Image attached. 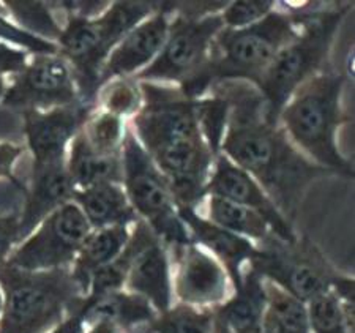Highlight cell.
Wrapping results in <instances>:
<instances>
[{
  "label": "cell",
  "mask_w": 355,
  "mask_h": 333,
  "mask_svg": "<svg viewBox=\"0 0 355 333\" xmlns=\"http://www.w3.org/2000/svg\"><path fill=\"white\" fill-rule=\"evenodd\" d=\"M205 194L227 199L257 212L270 226L275 237L284 244H295L299 240L292 223L279 212L266 189L257 183L254 177L232 163L226 155L218 153L215 157Z\"/></svg>",
  "instance_id": "obj_15"
},
{
  "label": "cell",
  "mask_w": 355,
  "mask_h": 333,
  "mask_svg": "<svg viewBox=\"0 0 355 333\" xmlns=\"http://www.w3.org/2000/svg\"><path fill=\"white\" fill-rule=\"evenodd\" d=\"M346 78L322 70L300 85L278 114V125L303 157L330 174L354 177V166L341 153L338 131L347 117L343 109Z\"/></svg>",
  "instance_id": "obj_3"
},
{
  "label": "cell",
  "mask_w": 355,
  "mask_h": 333,
  "mask_svg": "<svg viewBox=\"0 0 355 333\" xmlns=\"http://www.w3.org/2000/svg\"><path fill=\"white\" fill-rule=\"evenodd\" d=\"M264 308V280L246 266L242 283L220 308L215 309V316L231 333H261Z\"/></svg>",
  "instance_id": "obj_20"
},
{
  "label": "cell",
  "mask_w": 355,
  "mask_h": 333,
  "mask_svg": "<svg viewBox=\"0 0 355 333\" xmlns=\"http://www.w3.org/2000/svg\"><path fill=\"white\" fill-rule=\"evenodd\" d=\"M0 284L5 292L0 333H49L85 300L70 268L22 272L3 266Z\"/></svg>",
  "instance_id": "obj_6"
},
{
  "label": "cell",
  "mask_w": 355,
  "mask_h": 333,
  "mask_svg": "<svg viewBox=\"0 0 355 333\" xmlns=\"http://www.w3.org/2000/svg\"><path fill=\"white\" fill-rule=\"evenodd\" d=\"M130 333H152V332L148 330V325H147V327H142V329H137V330L130 332Z\"/></svg>",
  "instance_id": "obj_41"
},
{
  "label": "cell",
  "mask_w": 355,
  "mask_h": 333,
  "mask_svg": "<svg viewBox=\"0 0 355 333\" xmlns=\"http://www.w3.org/2000/svg\"><path fill=\"white\" fill-rule=\"evenodd\" d=\"M7 85H8V79L0 78V103H2V99H3V95H5V90H7Z\"/></svg>",
  "instance_id": "obj_39"
},
{
  "label": "cell",
  "mask_w": 355,
  "mask_h": 333,
  "mask_svg": "<svg viewBox=\"0 0 355 333\" xmlns=\"http://www.w3.org/2000/svg\"><path fill=\"white\" fill-rule=\"evenodd\" d=\"M83 333H125L122 327L107 319H94L84 323Z\"/></svg>",
  "instance_id": "obj_37"
},
{
  "label": "cell",
  "mask_w": 355,
  "mask_h": 333,
  "mask_svg": "<svg viewBox=\"0 0 355 333\" xmlns=\"http://www.w3.org/2000/svg\"><path fill=\"white\" fill-rule=\"evenodd\" d=\"M131 232L136 239V251L123 289L142 297L157 314H162L175 303L169 248L144 221H136Z\"/></svg>",
  "instance_id": "obj_13"
},
{
  "label": "cell",
  "mask_w": 355,
  "mask_h": 333,
  "mask_svg": "<svg viewBox=\"0 0 355 333\" xmlns=\"http://www.w3.org/2000/svg\"><path fill=\"white\" fill-rule=\"evenodd\" d=\"M310 333H354V305L341 302L334 291L306 302Z\"/></svg>",
  "instance_id": "obj_27"
},
{
  "label": "cell",
  "mask_w": 355,
  "mask_h": 333,
  "mask_svg": "<svg viewBox=\"0 0 355 333\" xmlns=\"http://www.w3.org/2000/svg\"><path fill=\"white\" fill-rule=\"evenodd\" d=\"M210 92L221 95L229 106L220 153L254 177L291 221L311 183L330 172L291 144L278 122L267 117L264 99L253 84L221 83Z\"/></svg>",
  "instance_id": "obj_1"
},
{
  "label": "cell",
  "mask_w": 355,
  "mask_h": 333,
  "mask_svg": "<svg viewBox=\"0 0 355 333\" xmlns=\"http://www.w3.org/2000/svg\"><path fill=\"white\" fill-rule=\"evenodd\" d=\"M223 28L220 11L205 16L171 13L169 33L162 51L135 79L174 87L191 81L207 65L211 46Z\"/></svg>",
  "instance_id": "obj_8"
},
{
  "label": "cell",
  "mask_w": 355,
  "mask_h": 333,
  "mask_svg": "<svg viewBox=\"0 0 355 333\" xmlns=\"http://www.w3.org/2000/svg\"><path fill=\"white\" fill-rule=\"evenodd\" d=\"M144 96L141 83L135 78H117L101 85L96 94V108L123 120L133 119L141 111Z\"/></svg>",
  "instance_id": "obj_28"
},
{
  "label": "cell",
  "mask_w": 355,
  "mask_h": 333,
  "mask_svg": "<svg viewBox=\"0 0 355 333\" xmlns=\"http://www.w3.org/2000/svg\"><path fill=\"white\" fill-rule=\"evenodd\" d=\"M202 205L204 214L200 215H204L209 221L227 232L250 240L257 246L264 245L268 239L273 237L272 229L264 218L245 205L216 196H207Z\"/></svg>",
  "instance_id": "obj_24"
},
{
  "label": "cell",
  "mask_w": 355,
  "mask_h": 333,
  "mask_svg": "<svg viewBox=\"0 0 355 333\" xmlns=\"http://www.w3.org/2000/svg\"><path fill=\"white\" fill-rule=\"evenodd\" d=\"M351 8V3L306 8L299 35L279 51L257 84L272 122H278L279 111L300 85L327 68L335 37Z\"/></svg>",
  "instance_id": "obj_4"
},
{
  "label": "cell",
  "mask_w": 355,
  "mask_h": 333,
  "mask_svg": "<svg viewBox=\"0 0 355 333\" xmlns=\"http://www.w3.org/2000/svg\"><path fill=\"white\" fill-rule=\"evenodd\" d=\"M83 332H84V314L81 308L78 309L76 313L68 316L64 323H60L49 333H83Z\"/></svg>",
  "instance_id": "obj_36"
},
{
  "label": "cell",
  "mask_w": 355,
  "mask_h": 333,
  "mask_svg": "<svg viewBox=\"0 0 355 333\" xmlns=\"http://www.w3.org/2000/svg\"><path fill=\"white\" fill-rule=\"evenodd\" d=\"M65 164L74 189L106 182L122 183V157L96 152L85 139L83 130L68 147Z\"/></svg>",
  "instance_id": "obj_21"
},
{
  "label": "cell",
  "mask_w": 355,
  "mask_h": 333,
  "mask_svg": "<svg viewBox=\"0 0 355 333\" xmlns=\"http://www.w3.org/2000/svg\"><path fill=\"white\" fill-rule=\"evenodd\" d=\"M3 8L0 7V42L8 43L15 48L26 51L31 56H42V54H59L57 44L44 42L37 37L31 35L19 28L11 21L7 15L2 13Z\"/></svg>",
  "instance_id": "obj_32"
},
{
  "label": "cell",
  "mask_w": 355,
  "mask_h": 333,
  "mask_svg": "<svg viewBox=\"0 0 355 333\" xmlns=\"http://www.w3.org/2000/svg\"><path fill=\"white\" fill-rule=\"evenodd\" d=\"M5 15L22 31L40 40L57 43L64 22L51 2H32V0H2Z\"/></svg>",
  "instance_id": "obj_26"
},
{
  "label": "cell",
  "mask_w": 355,
  "mask_h": 333,
  "mask_svg": "<svg viewBox=\"0 0 355 333\" xmlns=\"http://www.w3.org/2000/svg\"><path fill=\"white\" fill-rule=\"evenodd\" d=\"M179 215L193 242L207 250L223 264L231 277L234 289H237L242 283L246 266L256 256L257 245L214 225L196 209L179 207Z\"/></svg>",
  "instance_id": "obj_18"
},
{
  "label": "cell",
  "mask_w": 355,
  "mask_h": 333,
  "mask_svg": "<svg viewBox=\"0 0 355 333\" xmlns=\"http://www.w3.org/2000/svg\"><path fill=\"white\" fill-rule=\"evenodd\" d=\"M96 106L76 103L48 111L21 112L26 147L32 155V166L60 163L67 160L71 141L84 128Z\"/></svg>",
  "instance_id": "obj_14"
},
{
  "label": "cell",
  "mask_w": 355,
  "mask_h": 333,
  "mask_svg": "<svg viewBox=\"0 0 355 333\" xmlns=\"http://www.w3.org/2000/svg\"><path fill=\"white\" fill-rule=\"evenodd\" d=\"M211 333H231L229 332L227 327L221 323V321L216 319L215 316V325H214V330H211Z\"/></svg>",
  "instance_id": "obj_38"
},
{
  "label": "cell",
  "mask_w": 355,
  "mask_h": 333,
  "mask_svg": "<svg viewBox=\"0 0 355 333\" xmlns=\"http://www.w3.org/2000/svg\"><path fill=\"white\" fill-rule=\"evenodd\" d=\"M81 101L76 78L68 62L59 54H42L31 56L24 70L8 79L0 106L21 114Z\"/></svg>",
  "instance_id": "obj_11"
},
{
  "label": "cell",
  "mask_w": 355,
  "mask_h": 333,
  "mask_svg": "<svg viewBox=\"0 0 355 333\" xmlns=\"http://www.w3.org/2000/svg\"><path fill=\"white\" fill-rule=\"evenodd\" d=\"M127 126V120L96 108L85 122L83 133L96 152L105 155H120Z\"/></svg>",
  "instance_id": "obj_30"
},
{
  "label": "cell",
  "mask_w": 355,
  "mask_h": 333,
  "mask_svg": "<svg viewBox=\"0 0 355 333\" xmlns=\"http://www.w3.org/2000/svg\"><path fill=\"white\" fill-rule=\"evenodd\" d=\"M248 267L262 280L279 286L305 303L331 291L335 281L341 277L316 246L300 239L295 244H284L275 235L257 246Z\"/></svg>",
  "instance_id": "obj_9"
},
{
  "label": "cell",
  "mask_w": 355,
  "mask_h": 333,
  "mask_svg": "<svg viewBox=\"0 0 355 333\" xmlns=\"http://www.w3.org/2000/svg\"><path fill=\"white\" fill-rule=\"evenodd\" d=\"M215 325L214 309H200L174 303L148 324L152 333H211Z\"/></svg>",
  "instance_id": "obj_29"
},
{
  "label": "cell",
  "mask_w": 355,
  "mask_h": 333,
  "mask_svg": "<svg viewBox=\"0 0 355 333\" xmlns=\"http://www.w3.org/2000/svg\"><path fill=\"white\" fill-rule=\"evenodd\" d=\"M171 11L158 7L114 46L100 73V87L117 78H135L157 59L168 38Z\"/></svg>",
  "instance_id": "obj_16"
},
{
  "label": "cell",
  "mask_w": 355,
  "mask_h": 333,
  "mask_svg": "<svg viewBox=\"0 0 355 333\" xmlns=\"http://www.w3.org/2000/svg\"><path fill=\"white\" fill-rule=\"evenodd\" d=\"M153 2H111L96 18L65 15L57 49L71 67L79 94L87 105L96 106L100 73L120 40L158 7Z\"/></svg>",
  "instance_id": "obj_5"
},
{
  "label": "cell",
  "mask_w": 355,
  "mask_h": 333,
  "mask_svg": "<svg viewBox=\"0 0 355 333\" xmlns=\"http://www.w3.org/2000/svg\"><path fill=\"white\" fill-rule=\"evenodd\" d=\"M175 303L215 309L232 296L234 286L223 264L198 244L171 248Z\"/></svg>",
  "instance_id": "obj_12"
},
{
  "label": "cell",
  "mask_w": 355,
  "mask_h": 333,
  "mask_svg": "<svg viewBox=\"0 0 355 333\" xmlns=\"http://www.w3.org/2000/svg\"><path fill=\"white\" fill-rule=\"evenodd\" d=\"M122 187L137 218L168 246L193 242L179 215L175 199L168 180L142 148L130 126L122 144Z\"/></svg>",
  "instance_id": "obj_7"
},
{
  "label": "cell",
  "mask_w": 355,
  "mask_h": 333,
  "mask_svg": "<svg viewBox=\"0 0 355 333\" xmlns=\"http://www.w3.org/2000/svg\"><path fill=\"white\" fill-rule=\"evenodd\" d=\"M24 152L26 146L13 144V142H0V179H7L18 188H21V183L15 176V166Z\"/></svg>",
  "instance_id": "obj_35"
},
{
  "label": "cell",
  "mask_w": 355,
  "mask_h": 333,
  "mask_svg": "<svg viewBox=\"0 0 355 333\" xmlns=\"http://www.w3.org/2000/svg\"><path fill=\"white\" fill-rule=\"evenodd\" d=\"M73 203L81 209L92 229L133 226L139 221L122 183L106 182L84 189H74Z\"/></svg>",
  "instance_id": "obj_19"
},
{
  "label": "cell",
  "mask_w": 355,
  "mask_h": 333,
  "mask_svg": "<svg viewBox=\"0 0 355 333\" xmlns=\"http://www.w3.org/2000/svg\"><path fill=\"white\" fill-rule=\"evenodd\" d=\"M24 203L19 214V242L27 237L46 216L71 203L74 187L65 162L32 166L28 185L22 188Z\"/></svg>",
  "instance_id": "obj_17"
},
{
  "label": "cell",
  "mask_w": 355,
  "mask_h": 333,
  "mask_svg": "<svg viewBox=\"0 0 355 333\" xmlns=\"http://www.w3.org/2000/svg\"><path fill=\"white\" fill-rule=\"evenodd\" d=\"M277 7L278 2L273 0H236V2H227L226 7L220 11V16L225 28L239 31L264 19Z\"/></svg>",
  "instance_id": "obj_31"
},
{
  "label": "cell",
  "mask_w": 355,
  "mask_h": 333,
  "mask_svg": "<svg viewBox=\"0 0 355 333\" xmlns=\"http://www.w3.org/2000/svg\"><path fill=\"white\" fill-rule=\"evenodd\" d=\"M83 314L84 323L94 319H107L122 327L125 333L147 327L158 316L144 298L125 289L111 292L90 303H84Z\"/></svg>",
  "instance_id": "obj_23"
},
{
  "label": "cell",
  "mask_w": 355,
  "mask_h": 333,
  "mask_svg": "<svg viewBox=\"0 0 355 333\" xmlns=\"http://www.w3.org/2000/svg\"><path fill=\"white\" fill-rule=\"evenodd\" d=\"M92 228L76 204L67 203L48 215L15 246L5 266L22 272L70 268Z\"/></svg>",
  "instance_id": "obj_10"
},
{
  "label": "cell",
  "mask_w": 355,
  "mask_h": 333,
  "mask_svg": "<svg viewBox=\"0 0 355 333\" xmlns=\"http://www.w3.org/2000/svg\"><path fill=\"white\" fill-rule=\"evenodd\" d=\"M306 8H275L256 24L223 28L211 46L210 59L196 78L180 85L188 99L199 100L221 83H248L257 87L275 57L299 35Z\"/></svg>",
  "instance_id": "obj_2"
},
{
  "label": "cell",
  "mask_w": 355,
  "mask_h": 333,
  "mask_svg": "<svg viewBox=\"0 0 355 333\" xmlns=\"http://www.w3.org/2000/svg\"><path fill=\"white\" fill-rule=\"evenodd\" d=\"M3 308H5V292H3L2 284H0V318H2L3 314Z\"/></svg>",
  "instance_id": "obj_40"
},
{
  "label": "cell",
  "mask_w": 355,
  "mask_h": 333,
  "mask_svg": "<svg viewBox=\"0 0 355 333\" xmlns=\"http://www.w3.org/2000/svg\"><path fill=\"white\" fill-rule=\"evenodd\" d=\"M130 234L131 226L92 229L70 267L71 277L76 281L78 288L81 289L84 298L92 275L117 259L128 244Z\"/></svg>",
  "instance_id": "obj_22"
},
{
  "label": "cell",
  "mask_w": 355,
  "mask_h": 333,
  "mask_svg": "<svg viewBox=\"0 0 355 333\" xmlns=\"http://www.w3.org/2000/svg\"><path fill=\"white\" fill-rule=\"evenodd\" d=\"M31 54L8 43L0 42V78L10 79L24 70Z\"/></svg>",
  "instance_id": "obj_34"
},
{
  "label": "cell",
  "mask_w": 355,
  "mask_h": 333,
  "mask_svg": "<svg viewBox=\"0 0 355 333\" xmlns=\"http://www.w3.org/2000/svg\"><path fill=\"white\" fill-rule=\"evenodd\" d=\"M266 308L261 333H310L306 303L264 280Z\"/></svg>",
  "instance_id": "obj_25"
},
{
  "label": "cell",
  "mask_w": 355,
  "mask_h": 333,
  "mask_svg": "<svg viewBox=\"0 0 355 333\" xmlns=\"http://www.w3.org/2000/svg\"><path fill=\"white\" fill-rule=\"evenodd\" d=\"M19 244V214L0 215V268Z\"/></svg>",
  "instance_id": "obj_33"
}]
</instances>
